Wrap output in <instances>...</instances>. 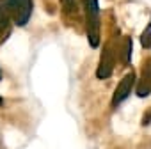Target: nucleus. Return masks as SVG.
<instances>
[{
    "mask_svg": "<svg viewBox=\"0 0 151 149\" xmlns=\"http://www.w3.org/2000/svg\"><path fill=\"white\" fill-rule=\"evenodd\" d=\"M84 7L87 14V37L93 48L100 43V7L98 0H84Z\"/></svg>",
    "mask_w": 151,
    "mask_h": 149,
    "instance_id": "obj_1",
    "label": "nucleus"
},
{
    "mask_svg": "<svg viewBox=\"0 0 151 149\" xmlns=\"http://www.w3.org/2000/svg\"><path fill=\"white\" fill-rule=\"evenodd\" d=\"M4 4L18 27H23L32 14V0H4Z\"/></svg>",
    "mask_w": 151,
    "mask_h": 149,
    "instance_id": "obj_2",
    "label": "nucleus"
},
{
    "mask_svg": "<svg viewBox=\"0 0 151 149\" xmlns=\"http://www.w3.org/2000/svg\"><path fill=\"white\" fill-rule=\"evenodd\" d=\"M114 69V52H112V44L109 43L105 48H103V53H101V62H100V67H98V78H107L110 77V73Z\"/></svg>",
    "mask_w": 151,
    "mask_h": 149,
    "instance_id": "obj_3",
    "label": "nucleus"
},
{
    "mask_svg": "<svg viewBox=\"0 0 151 149\" xmlns=\"http://www.w3.org/2000/svg\"><path fill=\"white\" fill-rule=\"evenodd\" d=\"M133 84H135V73H128L126 77L119 82V85H117V89H116V92H114L112 105H119L123 100H126V96L130 94Z\"/></svg>",
    "mask_w": 151,
    "mask_h": 149,
    "instance_id": "obj_4",
    "label": "nucleus"
},
{
    "mask_svg": "<svg viewBox=\"0 0 151 149\" xmlns=\"http://www.w3.org/2000/svg\"><path fill=\"white\" fill-rule=\"evenodd\" d=\"M9 25H11V14L4 4V0H0V41H4L7 37Z\"/></svg>",
    "mask_w": 151,
    "mask_h": 149,
    "instance_id": "obj_5",
    "label": "nucleus"
},
{
    "mask_svg": "<svg viewBox=\"0 0 151 149\" xmlns=\"http://www.w3.org/2000/svg\"><path fill=\"white\" fill-rule=\"evenodd\" d=\"M130 53H132V39L126 37L124 43H123V55H121L123 64H128V62H130Z\"/></svg>",
    "mask_w": 151,
    "mask_h": 149,
    "instance_id": "obj_6",
    "label": "nucleus"
},
{
    "mask_svg": "<svg viewBox=\"0 0 151 149\" xmlns=\"http://www.w3.org/2000/svg\"><path fill=\"white\" fill-rule=\"evenodd\" d=\"M64 14H73L77 11V0H60Z\"/></svg>",
    "mask_w": 151,
    "mask_h": 149,
    "instance_id": "obj_7",
    "label": "nucleus"
},
{
    "mask_svg": "<svg viewBox=\"0 0 151 149\" xmlns=\"http://www.w3.org/2000/svg\"><path fill=\"white\" fill-rule=\"evenodd\" d=\"M140 41H142L144 48H149V46H151V25H147V29L144 30V34H142Z\"/></svg>",
    "mask_w": 151,
    "mask_h": 149,
    "instance_id": "obj_8",
    "label": "nucleus"
},
{
    "mask_svg": "<svg viewBox=\"0 0 151 149\" xmlns=\"http://www.w3.org/2000/svg\"><path fill=\"white\" fill-rule=\"evenodd\" d=\"M4 105V100H2V96H0V107H2Z\"/></svg>",
    "mask_w": 151,
    "mask_h": 149,
    "instance_id": "obj_9",
    "label": "nucleus"
}]
</instances>
